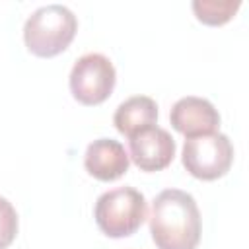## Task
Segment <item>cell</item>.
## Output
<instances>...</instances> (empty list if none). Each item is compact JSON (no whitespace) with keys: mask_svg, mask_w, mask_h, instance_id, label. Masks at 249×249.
I'll use <instances>...</instances> for the list:
<instances>
[{"mask_svg":"<svg viewBox=\"0 0 249 249\" xmlns=\"http://www.w3.org/2000/svg\"><path fill=\"white\" fill-rule=\"evenodd\" d=\"M150 233L158 249H196L202 218L196 200L181 189H165L152 200Z\"/></svg>","mask_w":249,"mask_h":249,"instance_id":"6da1fadb","label":"cell"},{"mask_svg":"<svg viewBox=\"0 0 249 249\" xmlns=\"http://www.w3.org/2000/svg\"><path fill=\"white\" fill-rule=\"evenodd\" d=\"M78 31V19L70 8L62 4H47L37 8L23 25V41L31 54L53 58L64 53Z\"/></svg>","mask_w":249,"mask_h":249,"instance_id":"7a4b0ae2","label":"cell"},{"mask_svg":"<svg viewBox=\"0 0 249 249\" xmlns=\"http://www.w3.org/2000/svg\"><path fill=\"white\" fill-rule=\"evenodd\" d=\"M93 218L107 237H128L148 218V204L138 189L119 187L103 193L95 200Z\"/></svg>","mask_w":249,"mask_h":249,"instance_id":"3957f363","label":"cell"},{"mask_svg":"<svg viewBox=\"0 0 249 249\" xmlns=\"http://www.w3.org/2000/svg\"><path fill=\"white\" fill-rule=\"evenodd\" d=\"M181 161L193 177L216 181L224 177L233 163V144L224 132L193 136L183 144Z\"/></svg>","mask_w":249,"mask_h":249,"instance_id":"277c9868","label":"cell"},{"mask_svg":"<svg viewBox=\"0 0 249 249\" xmlns=\"http://www.w3.org/2000/svg\"><path fill=\"white\" fill-rule=\"evenodd\" d=\"M117 72L113 62L101 53L82 54L70 72V93L72 97L88 107L99 105L115 89Z\"/></svg>","mask_w":249,"mask_h":249,"instance_id":"5b68a950","label":"cell"},{"mask_svg":"<svg viewBox=\"0 0 249 249\" xmlns=\"http://www.w3.org/2000/svg\"><path fill=\"white\" fill-rule=\"evenodd\" d=\"M128 150V158L138 169L148 173L161 171L175 158V140L165 128L154 124L130 136Z\"/></svg>","mask_w":249,"mask_h":249,"instance_id":"8992f818","label":"cell"},{"mask_svg":"<svg viewBox=\"0 0 249 249\" xmlns=\"http://www.w3.org/2000/svg\"><path fill=\"white\" fill-rule=\"evenodd\" d=\"M171 126L187 138L216 132L220 126L218 109L204 97L187 95L173 103L169 111Z\"/></svg>","mask_w":249,"mask_h":249,"instance_id":"52a82bcc","label":"cell"},{"mask_svg":"<svg viewBox=\"0 0 249 249\" xmlns=\"http://www.w3.org/2000/svg\"><path fill=\"white\" fill-rule=\"evenodd\" d=\"M130 158L124 146L113 138L93 140L84 156L86 171L97 181H115L128 171Z\"/></svg>","mask_w":249,"mask_h":249,"instance_id":"ba28073f","label":"cell"},{"mask_svg":"<svg viewBox=\"0 0 249 249\" xmlns=\"http://www.w3.org/2000/svg\"><path fill=\"white\" fill-rule=\"evenodd\" d=\"M156 121H158V105L148 95H132L124 99L113 115L115 128L126 138L134 136L136 132L148 126H154Z\"/></svg>","mask_w":249,"mask_h":249,"instance_id":"9c48e42d","label":"cell"},{"mask_svg":"<svg viewBox=\"0 0 249 249\" xmlns=\"http://www.w3.org/2000/svg\"><path fill=\"white\" fill-rule=\"evenodd\" d=\"M196 19L204 25H224L241 8L239 0H195L191 4Z\"/></svg>","mask_w":249,"mask_h":249,"instance_id":"30bf717a","label":"cell"},{"mask_svg":"<svg viewBox=\"0 0 249 249\" xmlns=\"http://www.w3.org/2000/svg\"><path fill=\"white\" fill-rule=\"evenodd\" d=\"M18 235V212L14 204L0 196V249H8Z\"/></svg>","mask_w":249,"mask_h":249,"instance_id":"8fae6325","label":"cell"}]
</instances>
